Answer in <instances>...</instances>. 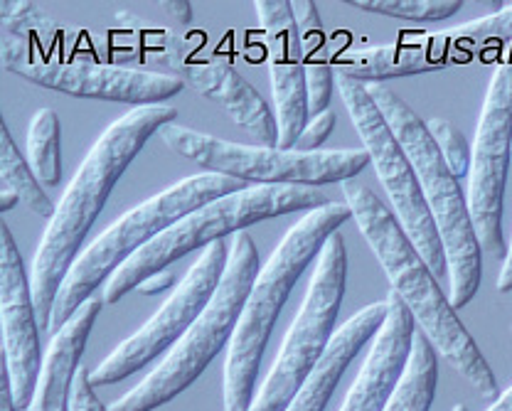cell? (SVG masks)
Returning a JSON list of instances; mask_svg holds the SVG:
<instances>
[{"mask_svg": "<svg viewBox=\"0 0 512 411\" xmlns=\"http://www.w3.org/2000/svg\"><path fill=\"white\" fill-rule=\"evenodd\" d=\"M293 15H296L298 32H301V52L308 82V111H311V116H320L330 109V96L335 89V64L328 55V37H325L318 5L313 0L293 3Z\"/></svg>", "mask_w": 512, "mask_h": 411, "instance_id": "21", "label": "cell"}, {"mask_svg": "<svg viewBox=\"0 0 512 411\" xmlns=\"http://www.w3.org/2000/svg\"><path fill=\"white\" fill-rule=\"evenodd\" d=\"M357 10L387 18L414 20V23H441L463 8V0H345Z\"/></svg>", "mask_w": 512, "mask_h": 411, "instance_id": "26", "label": "cell"}, {"mask_svg": "<svg viewBox=\"0 0 512 411\" xmlns=\"http://www.w3.org/2000/svg\"><path fill=\"white\" fill-rule=\"evenodd\" d=\"M259 271V252H256L252 234H234L227 269L202 316L160 360L156 370L141 384L128 389L124 397L116 399L109 411H153L173 402L192 382L200 380L202 372L220 355L224 345L232 343V335Z\"/></svg>", "mask_w": 512, "mask_h": 411, "instance_id": "7", "label": "cell"}, {"mask_svg": "<svg viewBox=\"0 0 512 411\" xmlns=\"http://www.w3.org/2000/svg\"><path fill=\"white\" fill-rule=\"evenodd\" d=\"M254 10L264 28L266 55H269L271 96H274L276 121H279V148L293 151L298 136L311 121L306 64H303L301 32L293 15V3L259 0L254 3Z\"/></svg>", "mask_w": 512, "mask_h": 411, "instance_id": "16", "label": "cell"}, {"mask_svg": "<svg viewBox=\"0 0 512 411\" xmlns=\"http://www.w3.org/2000/svg\"><path fill=\"white\" fill-rule=\"evenodd\" d=\"M498 293H510L512 291V239L508 244V256H505L503 261V269H500V276H498Z\"/></svg>", "mask_w": 512, "mask_h": 411, "instance_id": "33", "label": "cell"}, {"mask_svg": "<svg viewBox=\"0 0 512 411\" xmlns=\"http://www.w3.org/2000/svg\"><path fill=\"white\" fill-rule=\"evenodd\" d=\"M367 94L382 111L404 153L412 160L421 192L439 229L448 261V301L456 308H466L476 298L483 276V252L473 227L468 197L463 195L461 183L448 170L441 158L426 121L387 84H365Z\"/></svg>", "mask_w": 512, "mask_h": 411, "instance_id": "4", "label": "cell"}, {"mask_svg": "<svg viewBox=\"0 0 512 411\" xmlns=\"http://www.w3.org/2000/svg\"><path fill=\"white\" fill-rule=\"evenodd\" d=\"M431 40L444 50V55L453 62H466L473 55L483 52L490 45H505L512 42V3H505L498 13L485 18L471 20L458 28L444 30L431 35Z\"/></svg>", "mask_w": 512, "mask_h": 411, "instance_id": "23", "label": "cell"}, {"mask_svg": "<svg viewBox=\"0 0 512 411\" xmlns=\"http://www.w3.org/2000/svg\"><path fill=\"white\" fill-rule=\"evenodd\" d=\"M387 311V301H377L345 320L330 340L325 355L320 357L316 370L301 384L286 411H325L352 360L380 333L384 320H387Z\"/></svg>", "mask_w": 512, "mask_h": 411, "instance_id": "18", "label": "cell"}, {"mask_svg": "<svg viewBox=\"0 0 512 411\" xmlns=\"http://www.w3.org/2000/svg\"><path fill=\"white\" fill-rule=\"evenodd\" d=\"M0 316H3L5 382L15 411L30 409L42 372L40 320H37L32 284L25 274L8 224L0 227Z\"/></svg>", "mask_w": 512, "mask_h": 411, "instance_id": "14", "label": "cell"}, {"mask_svg": "<svg viewBox=\"0 0 512 411\" xmlns=\"http://www.w3.org/2000/svg\"><path fill=\"white\" fill-rule=\"evenodd\" d=\"M18 202H20V197L15 195L13 190H3V192H0V210H3V212L13 210V207L18 205Z\"/></svg>", "mask_w": 512, "mask_h": 411, "instance_id": "35", "label": "cell"}, {"mask_svg": "<svg viewBox=\"0 0 512 411\" xmlns=\"http://www.w3.org/2000/svg\"><path fill=\"white\" fill-rule=\"evenodd\" d=\"M92 384V370L82 362V367L77 370L72 387V411H109V407L101 404V399L96 397Z\"/></svg>", "mask_w": 512, "mask_h": 411, "instance_id": "30", "label": "cell"}, {"mask_svg": "<svg viewBox=\"0 0 512 411\" xmlns=\"http://www.w3.org/2000/svg\"><path fill=\"white\" fill-rule=\"evenodd\" d=\"M451 411H468V407H466V404H456V407H453Z\"/></svg>", "mask_w": 512, "mask_h": 411, "instance_id": "37", "label": "cell"}, {"mask_svg": "<svg viewBox=\"0 0 512 411\" xmlns=\"http://www.w3.org/2000/svg\"><path fill=\"white\" fill-rule=\"evenodd\" d=\"M160 138L175 156L197 163L207 173L227 175L256 185H333L357 178L372 163L365 148L338 151H281L271 146H244L210 133L195 131L178 121L160 128Z\"/></svg>", "mask_w": 512, "mask_h": 411, "instance_id": "8", "label": "cell"}, {"mask_svg": "<svg viewBox=\"0 0 512 411\" xmlns=\"http://www.w3.org/2000/svg\"><path fill=\"white\" fill-rule=\"evenodd\" d=\"M448 64H451V60L429 35L416 42V45L397 42V45L345 50L335 60V74H345V77L357 79V82L382 84L384 79L439 72V69H446Z\"/></svg>", "mask_w": 512, "mask_h": 411, "instance_id": "20", "label": "cell"}, {"mask_svg": "<svg viewBox=\"0 0 512 411\" xmlns=\"http://www.w3.org/2000/svg\"><path fill=\"white\" fill-rule=\"evenodd\" d=\"M335 111L328 109L325 114L320 116H311V121H308L306 128H303V133L298 136L296 146H293V151H301V153H316V151H323V143L328 141V136L333 133L335 128Z\"/></svg>", "mask_w": 512, "mask_h": 411, "instance_id": "29", "label": "cell"}, {"mask_svg": "<svg viewBox=\"0 0 512 411\" xmlns=\"http://www.w3.org/2000/svg\"><path fill=\"white\" fill-rule=\"evenodd\" d=\"M345 286H348V249L345 239L335 232L318 256L301 311L293 318L284 345L249 411L288 409L333 340Z\"/></svg>", "mask_w": 512, "mask_h": 411, "instance_id": "9", "label": "cell"}, {"mask_svg": "<svg viewBox=\"0 0 512 411\" xmlns=\"http://www.w3.org/2000/svg\"><path fill=\"white\" fill-rule=\"evenodd\" d=\"M328 202L325 192L308 185H252L207 202L131 256L104 286V303H119L131 291H138V286L153 274L170 269V264L195 249H207L210 244L222 242L227 234L234 237L252 224L301 210H318Z\"/></svg>", "mask_w": 512, "mask_h": 411, "instance_id": "6", "label": "cell"}, {"mask_svg": "<svg viewBox=\"0 0 512 411\" xmlns=\"http://www.w3.org/2000/svg\"><path fill=\"white\" fill-rule=\"evenodd\" d=\"M239 190H244L239 180L217 173H200L190 175L180 183H173L168 190L158 192L151 200L141 202L131 212H126L121 220H116L106 232H101L74 261L72 271H69L60 288L55 308H52L50 333H60L64 325L69 323V318L89 298H94L96 288L109 284L111 276L131 256L148 247L165 229L173 227L175 222H180L190 212L205 207L207 202H215Z\"/></svg>", "mask_w": 512, "mask_h": 411, "instance_id": "5", "label": "cell"}, {"mask_svg": "<svg viewBox=\"0 0 512 411\" xmlns=\"http://www.w3.org/2000/svg\"><path fill=\"white\" fill-rule=\"evenodd\" d=\"M0 178H3V190H13L30 212L37 217H55L57 205L42 190L40 180L32 173L30 163L15 146L8 126H0Z\"/></svg>", "mask_w": 512, "mask_h": 411, "instance_id": "24", "label": "cell"}, {"mask_svg": "<svg viewBox=\"0 0 512 411\" xmlns=\"http://www.w3.org/2000/svg\"><path fill=\"white\" fill-rule=\"evenodd\" d=\"M0 18L5 23V32L13 40L28 45L30 40H55L62 28L57 20H52L45 10L30 0H3L0 3Z\"/></svg>", "mask_w": 512, "mask_h": 411, "instance_id": "27", "label": "cell"}, {"mask_svg": "<svg viewBox=\"0 0 512 411\" xmlns=\"http://www.w3.org/2000/svg\"><path fill=\"white\" fill-rule=\"evenodd\" d=\"M350 220L352 210L348 202H328L325 207L311 210L288 229L269 261L261 266L224 362V411L252 409L261 360L288 296L303 271L323 252L325 242Z\"/></svg>", "mask_w": 512, "mask_h": 411, "instance_id": "3", "label": "cell"}, {"mask_svg": "<svg viewBox=\"0 0 512 411\" xmlns=\"http://www.w3.org/2000/svg\"><path fill=\"white\" fill-rule=\"evenodd\" d=\"M62 136L55 109H40L28 128V163L42 185H60L62 180Z\"/></svg>", "mask_w": 512, "mask_h": 411, "instance_id": "25", "label": "cell"}, {"mask_svg": "<svg viewBox=\"0 0 512 411\" xmlns=\"http://www.w3.org/2000/svg\"><path fill=\"white\" fill-rule=\"evenodd\" d=\"M158 52L165 67L173 69L185 87L215 101L239 128L254 136L259 146L279 148V121L271 106L232 64L205 60L188 47L178 32H160Z\"/></svg>", "mask_w": 512, "mask_h": 411, "instance_id": "15", "label": "cell"}, {"mask_svg": "<svg viewBox=\"0 0 512 411\" xmlns=\"http://www.w3.org/2000/svg\"><path fill=\"white\" fill-rule=\"evenodd\" d=\"M426 128H429L431 138H434L436 148H439L441 158H444L448 170H451L458 180L468 178V173H471L473 146H468L466 136H463V133L446 119L426 121Z\"/></svg>", "mask_w": 512, "mask_h": 411, "instance_id": "28", "label": "cell"}, {"mask_svg": "<svg viewBox=\"0 0 512 411\" xmlns=\"http://www.w3.org/2000/svg\"><path fill=\"white\" fill-rule=\"evenodd\" d=\"M488 411H512V387L508 389V392L500 394V397L493 402V407H490Z\"/></svg>", "mask_w": 512, "mask_h": 411, "instance_id": "34", "label": "cell"}, {"mask_svg": "<svg viewBox=\"0 0 512 411\" xmlns=\"http://www.w3.org/2000/svg\"><path fill=\"white\" fill-rule=\"evenodd\" d=\"M0 411H15V407H13V397H10L8 382L3 384V399H0Z\"/></svg>", "mask_w": 512, "mask_h": 411, "instance_id": "36", "label": "cell"}, {"mask_svg": "<svg viewBox=\"0 0 512 411\" xmlns=\"http://www.w3.org/2000/svg\"><path fill=\"white\" fill-rule=\"evenodd\" d=\"M173 121H178L175 106H136L101 133L84 163L79 165L77 175L57 202L55 217L47 224L32 259L30 284L42 330H50L52 308L60 296V288L74 261L82 254L84 239L104 212L114 185L146 148L151 136Z\"/></svg>", "mask_w": 512, "mask_h": 411, "instance_id": "1", "label": "cell"}, {"mask_svg": "<svg viewBox=\"0 0 512 411\" xmlns=\"http://www.w3.org/2000/svg\"><path fill=\"white\" fill-rule=\"evenodd\" d=\"M160 10H163L175 25L192 23V3H188V0H165V3H160Z\"/></svg>", "mask_w": 512, "mask_h": 411, "instance_id": "31", "label": "cell"}, {"mask_svg": "<svg viewBox=\"0 0 512 411\" xmlns=\"http://www.w3.org/2000/svg\"><path fill=\"white\" fill-rule=\"evenodd\" d=\"M512 163V47L495 67L485 92L483 111L473 141L468 173V210L488 259L505 261L508 242L503 234L505 185Z\"/></svg>", "mask_w": 512, "mask_h": 411, "instance_id": "11", "label": "cell"}, {"mask_svg": "<svg viewBox=\"0 0 512 411\" xmlns=\"http://www.w3.org/2000/svg\"><path fill=\"white\" fill-rule=\"evenodd\" d=\"M175 286V274L170 269L160 271V274H153L151 279L143 281L141 286H138V291L143 293V296H156V293L165 291V288Z\"/></svg>", "mask_w": 512, "mask_h": 411, "instance_id": "32", "label": "cell"}, {"mask_svg": "<svg viewBox=\"0 0 512 411\" xmlns=\"http://www.w3.org/2000/svg\"><path fill=\"white\" fill-rule=\"evenodd\" d=\"M3 67L42 89L77 96V99L133 104V109L165 104L185 89L183 79L153 69L84 60H45L32 47L13 37L3 40Z\"/></svg>", "mask_w": 512, "mask_h": 411, "instance_id": "12", "label": "cell"}, {"mask_svg": "<svg viewBox=\"0 0 512 411\" xmlns=\"http://www.w3.org/2000/svg\"><path fill=\"white\" fill-rule=\"evenodd\" d=\"M387 308V320L372 340L370 355L340 411H384L407 370L416 320L394 291H389Z\"/></svg>", "mask_w": 512, "mask_h": 411, "instance_id": "17", "label": "cell"}, {"mask_svg": "<svg viewBox=\"0 0 512 411\" xmlns=\"http://www.w3.org/2000/svg\"><path fill=\"white\" fill-rule=\"evenodd\" d=\"M227 259L229 249L224 242L202 249L200 259L190 266L188 274L175 286L156 316L94 367V387H111V384L124 382L148 362L158 360L163 352L173 350L215 296L227 269Z\"/></svg>", "mask_w": 512, "mask_h": 411, "instance_id": "13", "label": "cell"}, {"mask_svg": "<svg viewBox=\"0 0 512 411\" xmlns=\"http://www.w3.org/2000/svg\"><path fill=\"white\" fill-rule=\"evenodd\" d=\"M104 298H89L60 333L52 335L42 362L40 382L28 411H72V387L77 370L82 367L87 340L99 318Z\"/></svg>", "mask_w": 512, "mask_h": 411, "instance_id": "19", "label": "cell"}, {"mask_svg": "<svg viewBox=\"0 0 512 411\" xmlns=\"http://www.w3.org/2000/svg\"><path fill=\"white\" fill-rule=\"evenodd\" d=\"M439 384V360L426 335L416 328L407 370L384 411H429Z\"/></svg>", "mask_w": 512, "mask_h": 411, "instance_id": "22", "label": "cell"}, {"mask_svg": "<svg viewBox=\"0 0 512 411\" xmlns=\"http://www.w3.org/2000/svg\"><path fill=\"white\" fill-rule=\"evenodd\" d=\"M335 87H338L352 126L360 136L362 148L370 153L372 168H375L377 178H380L382 188L392 202L394 217L402 224L404 234L414 244L416 252L421 254V259L429 264L431 274L439 281H448L444 244H441L439 229H436L434 217H431L429 205L424 200L412 160L404 153L402 143L397 141L392 128L384 121L382 111L377 109L372 96L367 94L365 84L345 77V74H335Z\"/></svg>", "mask_w": 512, "mask_h": 411, "instance_id": "10", "label": "cell"}, {"mask_svg": "<svg viewBox=\"0 0 512 411\" xmlns=\"http://www.w3.org/2000/svg\"><path fill=\"white\" fill-rule=\"evenodd\" d=\"M345 202L352 210V220L387 274L389 286L404 301L416 320V328L426 335L431 348L446 360L483 399H498L500 387L488 360L478 350L476 340L456 316L448 296L441 291L439 279L431 274L429 264L421 259L416 247L404 234L394 212L357 178L345 180Z\"/></svg>", "mask_w": 512, "mask_h": 411, "instance_id": "2", "label": "cell"}]
</instances>
